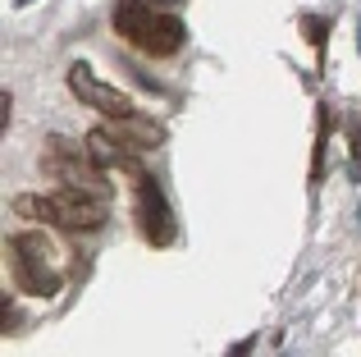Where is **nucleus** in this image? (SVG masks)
Segmentation results:
<instances>
[{
    "label": "nucleus",
    "mask_w": 361,
    "mask_h": 357,
    "mask_svg": "<svg viewBox=\"0 0 361 357\" xmlns=\"http://www.w3.org/2000/svg\"><path fill=\"white\" fill-rule=\"evenodd\" d=\"M14 211L23 220H37V224H51V229H101L110 220V197H97L87 188H55V193H23L14 197Z\"/></svg>",
    "instance_id": "nucleus-1"
},
{
    "label": "nucleus",
    "mask_w": 361,
    "mask_h": 357,
    "mask_svg": "<svg viewBox=\"0 0 361 357\" xmlns=\"http://www.w3.org/2000/svg\"><path fill=\"white\" fill-rule=\"evenodd\" d=\"M156 0H119L110 23L123 42H133L142 55H156V60H169L188 46V28L183 18L165 14V9H151Z\"/></svg>",
    "instance_id": "nucleus-2"
},
{
    "label": "nucleus",
    "mask_w": 361,
    "mask_h": 357,
    "mask_svg": "<svg viewBox=\"0 0 361 357\" xmlns=\"http://www.w3.org/2000/svg\"><path fill=\"white\" fill-rule=\"evenodd\" d=\"M14 279L27 298H55L64 289V266H60V248L51 243V234L42 229H18L5 243Z\"/></svg>",
    "instance_id": "nucleus-3"
},
{
    "label": "nucleus",
    "mask_w": 361,
    "mask_h": 357,
    "mask_svg": "<svg viewBox=\"0 0 361 357\" xmlns=\"http://www.w3.org/2000/svg\"><path fill=\"white\" fill-rule=\"evenodd\" d=\"M42 170L51 174L55 183H64V188H87V193H97V197H110L106 165H97V161H92L87 143H82V152H73L69 143H60V138H46Z\"/></svg>",
    "instance_id": "nucleus-4"
},
{
    "label": "nucleus",
    "mask_w": 361,
    "mask_h": 357,
    "mask_svg": "<svg viewBox=\"0 0 361 357\" xmlns=\"http://www.w3.org/2000/svg\"><path fill=\"white\" fill-rule=\"evenodd\" d=\"M133 188H137V229H142V238L151 243V248H169V243L178 238V224H174V206H169V197H165V188L156 183V174H147V170H137L133 174Z\"/></svg>",
    "instance_id": "nucleus-5"
},
{
    "label": "nucleus",
    "mask_w": 361,
    "mask_h": 357,
    "mask_svg": "<svg viewBox=\"0 0 361 357\" xmlns=\"http://www.w3.org/2000/svg\"><path fill=\"white\" fill-rule=\"evenodd\" d=\"M69 92L82 101V106H92L101 119H123V115H133V101L123 97V92H115L110 83H101L97 73H92V64H82V60H73L69 64Z\"/></svg>",
    "instance_id": "nucleus-6"
},
{
    "label": "nucleus",
    "mask_w": 361,
    "mask_h": 357,
    "mask_svg": "<svg viewBox=\"0 0 361 357\" xmlns=\"http://www.w3.org/2000/svg\"><path fill=\"white\" fill-rule=\"evenodd\" d=\"M87 152H92V161L106 165V170H128V174L142 170L137 147H128L110 124H106V128H92V133H87Z\"/></svg>",
    "instance_id": "nucleus-7"
},
{
    "label": "nucleus",
    "mask_w": 361,
    "mask_h": 357,
    "mask_svg": "<svg viewBox=\"0 0 361 357\" xmlns=\"http://www.w3.org/2000/svg\"><path fill=\"white\" fill-rule=\"evenodd\" d=\"M110 128H115L128 147H137V152H156V147H165V138H169L160 119L137 115V110H133V115H123V119H110Z\"/></svg>",
    "instance_id": "nucleus-8"
},
{
    "label": "nucleus",
    "mask_w": 361,
    "mask_h": 357,
    "mask_svg": "<svg viewBox=\"0 0 361 357\" xmlns=\"http://www.w3.org/2000/svg\"><path fill=\"white\" fill-rule=\"evenodd\" d=\"M329 133H334V115L329 106H316V147H311V183L325 178V147H329Z\"/></svg>",
    "instance_id": "nucleus-9"
},
{
    "label": "nucleus",
    "mask_w": 361,
    "mask_h": 357,
    "mask_svg": "<svg viewBox=\"0 0 361 357\" xmlns=\"http://www.w3.org/2000/svg\"><path fill=\"white\" fill-rule=\"evenodd\" d=\"M302 32H307V42L316 46V60H325V37H329V18H316V14H307V18H302Z\"/></svg>",
    "instance_id": "nucleus-10"
},
{
    "label": "nucleus",
    "mask_w": 361,
    "mask_h": 357,
    "mask_svg": "<svg viewBox=\"0 0 361 357\" xmlns=\"http://www.w3.org/2000/svg\"><path fill=\"white\" fill-rule=\"evenodd\" d=\"M348 147H353V178H361V119H348Z\"/></svg>",
    "instance_id": "nucleus-11"
},
{
    "label": "nucleus",
    "mask_w": 361,
    "mask_h": 357,
    "mask_svg": "<svg viewBox=\"0 0 361 357\" xmlns=\"http://www.w3.org/2000/svg\"><path fill=\"white\" fill-rule=\"evenodd\" d=\"M9 119H14V97L0 92V128H9Z\"/></svg>",
    "instance_id": "nucleus-12"
},
{
    "label": "nucleus",
    "mask_w": 361,
    "mask_h": 357,
    "mask_svg": "<svg viewBox=\"0 0 361 357\" xmlns=\"http://www.w3.org/2000/svg\"><path fill=\"white\" fill-rule=\"evenodd\" d=\"M156 5H183V0H156Z\"/></svg>",
    "instance_id": "nucleus-13"
}]
</instances>
